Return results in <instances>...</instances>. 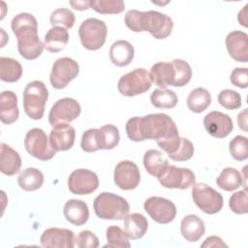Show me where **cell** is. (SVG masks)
<instances>
[{"mask_svg": "<svg viewBox=\"0 0 248 248\" xmlns=\"http://www.w3.org/2000/svg\"><path fill=\"white\" fill-rule=\"evenodd\" d=\"M126 134L133 141L155 140L168 156L173 154L181 142L174 121L165 113H151L143 117L130 118L126 123Z\"/></svg>", "mask_w": 248, "mask_h": 248, "instance_id": "cell-1", "label": "cell"}, {"mask_svg": "<svg viewBox=\"0 0 248 248\" xmlns=\"http://www.w3.org/2000/svg\"><path fill=\"white\" fill-rule=\"evenodd\" d=\"M11 28L17 39V50L27 60L38 58L45 45L38 35V22L35 16L29 13H20L11 21Z\"/></svg>", "mask_w": 248, "mask_h": 248, "instance_id": "cell-2", "label": "cell"}, {"mask_svg": "<svg viewBox=\"0 0 248 248\" xmlns=\"http://www.w3.org/2000/svg\"><path fill=\"white\" fill-rule=\"evenodd\" d=\"M125 24L133 32H148L155 39L163 40L169 37L172 31L171 18L157 11L140 12L129 10L125 15Z\"/></svg>", "mask_w": 248, "mask_h": 248, "instance_id": "cell-3", "label": "cell"}, {"mask_svg": "<svg viewBox=\"0 0 248 248\" xmlns=\"http://www.w3.org/2000/svg\"><path fill=\"white\" fill-rule=\"evenodd\" d=\"M93 208L100 219L124 220L130 211V204L116 194L103 192L95 198Z\"/></svg>", "mask_w": 248, "mask_h": 248, "instance_id": "cell-4", "label": "cell"}, {"mask_svg": "<svg viewBox=\"0 0 248 248\" xmlns=\"http://www.w3.org/2000/svg\"><path fill=\"white\" fill-rule=\"evenodd\" d=\"M48 98V91L44 82L33 80L23 91V108L31 119L39 120L45 112V106Z\"/></svg>", "mask_w": 248, "mask_h": 248, "instance_id": "cell-5", "label": "cell"}, {"mask_svg": "<svg viewBox=\"0 0 248 248\" xmlns=\"http://www.w3.org/2000/svg\"><path fill=\"white\" fill-rule=\"evenodd\" d=\"M107 34L108 28L106 23L94 17L83 20L78 28L81 45L88 50L100 49L106 42Z\"/></svg>", "mask_w": 248, "mask_h": 248, "instance_id": "cell-6", "label": "cell"}, {"mask_svg": "<svg viewBox=\"0 0 248 248\" xmlns=\"http://www.w3.org/2000/svg\"><path fill=\"white\" fill-rule=\"evenodd\" d=\"M152 80L149 73L143 68H136L122 76L117 82V89L123 96L134 97L150 89Z\"/></svg>", "mask_w": 248, "mask_h": 248, "instance_id": "cell-7", "label": "cell"}, {"mask_svg": "<svg viewBox=\"0 0 248 248\" xmlns=\"http://www.w3.org/2000/svg\"><path fill=\"white\" fill-rule=\"evenodd\" d=\"M192 199L196 205L206 214L218 213L224 204L222 195L204 183L192 186Z\"/></svg>", "mask_w": 248, "mask_h": 248, "instance_id": "cell-8", "label": "cell"}, {"mask_svg": "<svg viewBox=\"0 0 248 248\" xmlns=\"http://www.w3.org/2000/svg\"><path fill=\"white\" fill-rule=\"evenodd\" d=\"M24 146L31 156L41 161H48L56 153L46 134L39 128H33L27 132L24 139Z\"/></svg>", "mask_w": 248, "mask_h": 248, "instance_id": "cell-9", "label": "cell"}, {"mask_svg": "<svg viewBox=\"0 0 248 248\" xmlns=\"http://www.w3.org/2000/svg\"><path fill=\"white\" fill-rule=\"evenodd\" d=\"M78 73L79 66L77 61L70 57L59 58L52 65L49 77L50 84L55 89H63L78 77Z\"/></svg>", "mask_w": 248, "mask_h": 248, "instance_id": "cell-10", "label": "cell"}, {"mask_svg": "<svg viewBox=\"0 0 248 248\" xmlns=\"http://www.w3.org/2000/svg\"><path fill=\"white\" fill-rule=\"evenodd\" d=\"M160 184L169 189H188L196 183V176L190 169L169 165L158 177Z\"/></svg>", "mask_w": 248, "mask_h": 248, "instance_id": "cell-11", "label": "cell"}, {"mask_svg": "<svg viewBox=\"0 0 248 248\" xmlns=\"http://www.w3.org/2000/svg\"><path fill=\"white\" fill-rule=\"evenodd\" d=\"M143 208L152 220L159 224H169L176 215V207L172 202L162 197H150L143 204Z\"/></svg>", "mask_w": 248, "mask_h": 248, "instance_id": "cell-12", "label": "cell"}, {"mask_svg": "<svg viewBox=\"0 0 248 248\" xmlns=\"http://www.w3.org/2000/svg\"><path fill=\"white\" fill-rule=\"evenodd\" d=\"M81 108L78 101L72 98H62L54 103L48 113V122L51 126L68 123L80 114Z\"/></svg>", "mask_w": 248, "mask_h": 248, "instance_id": "cell-13", "label": "cell"}, {"mask_svg": "<svg viewBox=\"0 0 248 248\" xmlns=\"http://www.w3.org/2000/svg\"><path fill=\"white\" fill-rule=\"evenodd\" d=\"M99 187L97 174L89 170L78 169L74 170L68 178V188L75 195H88Z\"/></svg>", "mask_w": 248, "mask_h": 248, "instance_id": "cell-14", "label": "cell"}, {"mask_svg": "<svg viewBox=\"0 0 248 248\" xmlns=\"http://www.w3.org/2000/svg\"><path fill=\"white\" fill-rule=\"evenodd\" d=\"M113 180L115 185L121 190H134L140 181V170L132 161H120L114 169Z\"/></svg>", "mask_w": 248, "mask_h": 248, "instance_id": "cell-15", "label": "cell"}, {"mask_svg": "<svg viewBox=\"0 0 248 248\" xmlns=\"http://www.w3.org/2000/svg\"><path fill=\"white\" fill-rule=\"evenodd\" d=\"M203 126L211 137L217 139L228 137L233 130L232 118L228 114L217 110L210 111L204 116Z\"/></svg>", "mask_w": 248, "mask_h": 248, "instance_id": "cell-16", "label": "cell"}, {"mask_svg": "<svg viewBox=\"0 0 248 248\" xmlns=\"http://www.w3.org/2000/svg\"><path fill=\"white\" fill-rule=\"evenodd\" d=\"M75 233L68 229L49 228L46 229L40 237L43 247L72 248L75 247Z\"/></svg>", "mask_w": 248, "mask_h": 248, "instance_id": "cell-17", "label": "cell"}, {"mask_svg": "<svg viewBox=\"0 0 248 248\" xmlns=\"http://www.w3.org/2000/svg\"><path fill=\"white\" fill-rule=\"evenodd\" d=\"M76 139V131L68 123H60L52 126L49 134V141L57 151H66L73 147Z\"/></svg>", "mask_w": 248, "mask_h": 248, "instance_id": "cell-18", "label": "cell"}, {"mask_svg": "<svg viewBox=\"0 0 248 248\" xmlns=\"http://www.w3.org/2000/svg\"><path fill=\"white\" fill-rule=\"evenodd\" d=\"M226 46L230 56L237 61H248V35L245 32L235 30L230 32L226 38Z\"/></svg>", "mask_w": 248, "mask_h": 248, "instance_id": "cell-19", "label": "cell"}, {"mask_svg": "<svg viewBox=\"0 0 248 248\" xmlns=\"http://www.w3.org/2000/svg\"><path fill=\"white\" fill-rule=\"evenodd\" d=\"M150 78L155 85L162 89L173 86L175 79V69L172 62H157L150 69Z\"/></svg>", "mask_w": 248, "mask_h": 248, "instance_id": "cell-20", "label": "cell"}, {"mask_svg": "<svg viewBox=\"0 0 248 248\" xmlns=\"http://www.w3.org/2000/svg\"><path fill=\"white\" fill-rule=\"evenodd\" d=\"M17 97L10 90L3 91L0 96V119L4 124L10 125L18 118Z\"/></svg>", "mask_w": 248, "mask_h": 248, "instance_id": "cell-21", "label": "cell"}, {"mask_svg": "<svg viewBox=\"0 0 248 248\" xmlns=\"http://www.w3.org/2000/svg\"><path fill=\"white\" fill-rule=\"evenodd\" d=\"M21 167V158L17 151L8 144H0V170L8 176L17 173Z\"/></svg>", "mask_w": 248, "mask_h": 248, "instance_id": "cell-22", "label": "cell"}, {"mask_svg": "<svg viewBox=\"0 0 248 248\" xmlns=\"http://www.w3.org/2000/svg\"><path fill=\"white\" fill-rule=\"evenodd\" d=\"M63 213L66 220L75 226L84 225L89 218L88 205L83 201L76 199L69 200L65 203Z\"/></svg>", "mask_w": 248, "mask_h": 248, "instance_id": "cell-23", "label": "cell"}, {"mask_svg": "<svg viewBox=\"0 0 248 248\" xmlns=\"http://www.w3.org/2000/svg\"><path fill=\"white\" fill-rule=\"evenodd\" d=\"M109 59L117 67L128 66L134 59V46L128 41L119 40L114 42L109 48Z\"/></svg>", "mask_w": 248, "mask_h": 248, "instance_id": "cell-24", "label": "cell"}, {"mask_svg": "<svg viewBox=\"0 0 248 248\" xmlns=\"http://www.w3.org/2000/svg\"><path fill=\"white\" fill-rule=\"evenodd\" d=\"M180 232L187 241L196 242L205 232L204 223L199 216L188 214L184 216L181 221Z\"/></svg>", "mask_w": 248, "mask_h": 248, "instance_id": "cell-25", "label": "cell"}, {"mask_svg": "<svg viewBox=\"0 0 248 248\" xmlns=\"http://www.w3.org/2000/svg\"><path fill=\"white\" fill-rule=\"evenodd\" d=\"M124 232L129 239H140L147 232V219L140 213L128 214L124 218Z\"/></svg>", "mask_w": 248, "mask_h": 248, "instance_id": "cell-26", "label": "cell"}, {"mask_svg": "<svg viewBox=\"0 0 248 248\" xmlns=\"http://www.w3.org/2000/svg\"><path fill=\"white\" fill-rule=\"evenodd\" d=\"M69 42V33L66 28L60 26L51 27L45 36V48L48 52L57 53L65 48Z\"/></svg>", "mask_w": 248, "mask_h": 248, "instance_id": "cell-27", "label": "cell"}, {"mask_svg": "<svg viewBox=\"0 0 248 248\" xmlns=\"http://www.w3.org/2000/svg\"><path fill=\"white\" fill-rule=\"evenodd\" d=\"M143 166L150 175L158 178L169 166V161L159 150L149 149L144 153Z\"/></svg>", "mask_w": 248, "mask_h": 248, "instance_id": "cell-28", "label": "cell"}, {"mask_svg": "<svg viewBox=\"0 0 248 248\" xmlns=\"http://www.w3.org/2000/svg\"><path fill=\"white\" fill-rule=\"evenodd\" d=\"M216 184L224 191L232 192L238 189L243 184L241 173L234 168H225L216 178Z\"/></svg>", "mask_w": 248, "mask_h": 248, "instance_id": "cell-29", "label": "cell"}, {"mask_svg": "<svg viewBox=\"0 0 248 248\" xmlns=\"http://www.w3.org/2000/svg\"><path fill=\"white\" fill-rule=\"evenodd\" d=\"M17 183L24 191H35L42 187L44 183V174L36 168H27L19 173Z\"/></svg>", "mask_w": 248, "mask_h": 248, "instance_id": "cell-30", "label": "cell"}, {"mask_svg": "<svg viewBox=\"0 0 248 248\" xmlns=\"http://www.w3.org/2000/svg\"><path fill=\"white\" fill-rule=\"evenodd\" d=\"M210 104L211 95L207 89L202 87L193 89L187 97V107L195 113L202 112L209 107Z\"/></svg>", "mask_w": 248, "mask_h": 248, "instance_id": "cell-31", "label": "cell"}, {"mask_svg": "<svg viewBox=\"0 0 248 248\" xmlns=\"http://www.w3.org/2000/svg\"><path fill=\"white\" fill-rule=\"evenodd\" d=\"M22 76L21 64L11 57H0V78L5 82H16Z\"/></svg>", "mask_w": 248, "mask_h": 248, "instance_id": "cell-32", "label": "cell"}, {"mask_svg": "<svg viewBox=\"0 0 248 248\" xmlns=\"http://www.w3.org/2000/svg\"><path fill=\"white\" fill-rule=\"evenodd\" d=\"M150 102L156 108H172L177 105L178 99L174 91L170 89H155L150 95Z\"/></svg>", "mask_w": 248, "mask_h": 248, "instance_id": "cell-33", "label": "cell"}, {"mask_svg": "<svg viewBox=\"0 0 248 248\" xmlns=\"http://www.w3.org/2000/svg\"><path fill=\"white\" fill-rule=\"evenodd\" d=\"M101 149H112L117 146L120 140L119 131L116 126L108 124L99 128Z\"/></svg>", "mask_w": 248, "mask_h": 248, "instance_id": "cell-34", "label": "cell"}, {"mask_svg": "<svg viewBox=\"0 0 248 248\" xmlns=\"http://www.w3.org/2000/svg\"><path fill=\"white\" fill-rule=\"evenodd\" d=\"M128 236L124 230L119 226H109L107 229L108 243L104 245L105 248H129L131 246Z\"/></svg>", "mask_w": 248, "mask_h": 248, "instance_id": "cell-35", "label": "cell"}, {"mask_svg": "<svg viewBox=\"0 0 248 248\" xmlns=\"http://www.w3.org/2000/svg\"><path fill=\"white\" fill-rule=\"evenodd\" d=\"M90 8L102 15L120 14L125 9L121 0H90Z\"/></svg>", "mask_w": 248, "mask_h": 248, "instance_id": "cell-36", "label": "cell"}, {"mask_svg": "<svg viewBox=\"0 0 248 248\" xmlns=\"http://www.w3.org/2000/svg\"><path fill=\"white\" fill-rule=\"evenodd\" d=\"M49 20L52 27L60 26L66 29H70L74 26L76 17L74 13L71 10L66 8H59L54 10L50 14Z\"/></svg>", "mask_w": 248, "mask_h": 248, "instance_id": "cell-37", "label": "cell"}, {"mask_svg": "<svg viewBox=\"0 0 248 248\" xmlns=\"http://www.w3.org/2000/svg\"><path fill=\"white\" fill-rule=\"evenodd\" d=\"M175 69V79L173 86L182 87L186 85L192 78V69L188 62L182 59H174L171 61Z\"/></svg>", "mask_w": 248, "mask_h": 248, "instance_id": "cell-38", "label": "cell"}, {"mask_svg": "<svg viewBox=\"0 0 248 248\" xmlns=\"http://www.w3.org/2000/svg\"><path fill=\"white\" fill-rule=\"evenodd\" d=\"M232 157L236 161H245L248 158V140L244 136H235L229 144Z\"/></svg>", "mask_w": 248, "mask_h": 248, "instance_id": "cell-39", "label": "cell"}, {"mask_svg": "<svg viewBox=\"0 0 248 248\" xmlns=\"http://www.w3.org/2000/svg\"><path fill=\"white\" fill-rule=\"evenodd\" d=\"M219 104L227 109H237L241 107V96L232 89H224L218 95Z\"/></svg>", "mask_w": 248, "mask_h": 248, "instance_id": "cell-40", "label": "cell"}, {"mask_svg": "<svg viewBox=\"0 0 248 248\" xmlns=\"http://www.w3.org/2000/svg\"><path fill=\"white\" fill-rule=\"evenodd\" d=\"M80 147L85 152H95L100 150L99 129H88L82 134L80 140Z\"/></svg>", "mask_w": 248, "mask_h": 248, "instance_id": "cell-41", "label": "cell"}, {"mask_svg": "<svg viewBox=\"0 0 248 248\" xmlns=\"http://www.w3.org/2000/svg\"><path fill=\"white\" fill-rule=\"evenodd\" d=\"M229 206L235 214H246L248 212L247 206V189L233 193L229 201Z\"/></svg>", "mask_w": 248, "mask_h": 248, "instance_id": "cell-42", "label": "cell"}, {"mask_svg": "<svg viewBox=\"0 0 248 248\" xmlns=\"http://www.w3.org/2000/svg\"><path fill=\"white\" fill-rule=\"evenodd\" d=\"M195 152V148L193 143L185 138H181V142L178 147V149L171 155H169V157L176 162H184L190 160Z\"/></svg>", "mask_w": 248, "mask_h": 248, "instance_id": "cell-43", "label": "cell"}, {"mask_svg": "<svg viewBox=\"0 0 248 248\" xmlns=\"http://www.w3.org/2000/svg\"><path fill=\"white\" fill-rule=\"evenodd\" d=\"M75 246L79 248H97L99 246V239L92 232L84 230L76 237Z\"/></svg>", "mask_w": 248, "mask_h": 248, "instance_id": "cell-44", "label": "cell"}, {"mask_svg": "<svg viewBox=\"0 0 248 248\" xmlns=\"http://www.w3.org/2000/svg\"><path fill=\"white\" fill-rule=\"evenodd\" d=\"M232 85L239 88H246L248 86V69L234 68L230 76Z\"/></svg>", "mask_w": 248, "mask_h": 248, "instance_id": "cell-45", "label": "cell"}, {"mask_svg": "<svg viewBox=\"0 0 248 248\" xmlns=\"http://www.w3.org/2000/svg\"><path fill=\"white\" fill-rule=\"evenodd\" d=\"M201 246L202 247H227V244L223 242V240L219 236L211 235V236H208Z\"/></svg>", "mask_w": 248, "mask_h": 248, "instance_id": "cell-46", "label": "cell"}, {"mask_svg": "<svg viewBox=\"0 0 248 248\" xmlns=\"http://www.w3.org/2000/svg\"><path fill=\"white\" fill-rule=\"evenodd\" d=\"M237 124L240 129H242L244 132H247V108L238 113Z\"/></svg>", "mask_w": 248, "mask_h": 248, "instance_id": "cell-47", "label": "cell"}, {"mask_svg": "<svg viewBox=\"0 0 248 248\" xmlns=\"http://www.w3.org/2000/svg\"><path fill=\"white\" fill-rule=\"evenodd\" d=\"M70 5L78 11H84L90 8V1H70Z\"/></svg>", "mask_w": 248, "mask_h": 248, "instance_id": "cell-48", "label": "cell"}, {"mask_svg": "<svg viewBox=\"0 0 248 248\" xmlns=\"http://www.w3.org/2000/svg\"><path fill=\"white\" fill-rule=\"evenodd\" d=\"M247 8H248V4L244 6L243 10L240 11L238 13V16H237V20L239 22V24L241 23L243 26L247 27V18H246V11H247Z\"/></svg>", "mask_w": 248, "mask_h": 248, "instance_id": "cell-49", "label": "cell"}]
</instances>
